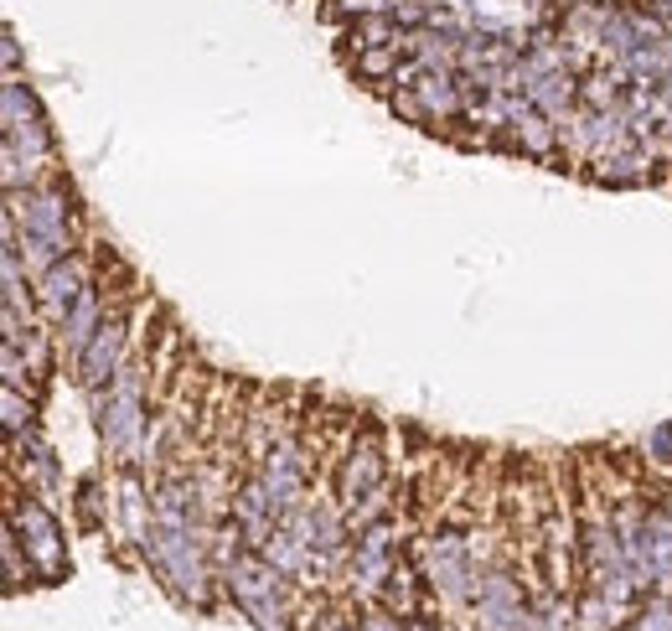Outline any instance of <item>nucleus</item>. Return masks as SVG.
I'll list each match as a JSON object with an SVG mask.
<instances>
[{
    "instance_id": "nucleus-1",
    "label": "nucleus",
    "mask_w": 672,
    "mask_h": 631,
    "mask_svg": "<svg viewBox=\"0 0 672 631\" xmlns=\"http://www.w3.org/2000/svg\"><path fill=\"white\" fill-rule=\"evenodd\" d=\"M6 238L21 249L32 280L47 275L57 259L78 254V207H73L68 187L52 176L42 187L6 192Z\"/></svg>"
},
{
    "instance_id": "nucleus-2",
    "label": "nucleus",
    "mask_w": 672,
    "mask_h": 631,
    "mask_svg": "<svg viewBox=\"0 0 672 631\" xmlns=\"http://www.w3.org/2000/svg\"><path fill=\"white\" fill-rule=\"evenodd\" d=\"M218 575H223V595L233 600V611L249 621L254 631H300V590L290 575H280L259 549H233L223 564H218Z\"/></svg>"
},
{
    "instance_id": "nucleus-3",
    "label": "nucleus",
    "mask_w": 672,
    "mask_h": 631,
    "mask_svg": "<svg viewBox=\"0 0 672 631\" xmlns=\"http://www.w3.org/2000/svg\"><path fill=\"white\" fill-rule=\"evenodd\" d=\"M94 399L99 414V435L114 450L119 466H145V450H150V399H145V357L130 352V363L119 368Z\"/></svg>"
},
{
    "instance_id": "nucleus-4",
    "label": "nucleus",
    "mask_w": 672,
    "mask_h": 631,
    "mask_svg": "<svg viewBox=\"0 0 672 631\" xmlns=\"http://www.w3.org/2000/svg\"><path fill=\"white\" fill-rule=\"evenodd\" d=\"M409 559H414V569H419L424 595H430L440 611H450V616H466V611H471L486 564L476 559V544H471L461 528H435V533H424Z\"/></svg>"
},
{
    "instance_id": "nucleus-5",
    "label": "nucleus",
    "mask_w": 672,
    "mask_h": 631,
    "mask_svg": "<svg viewBox=\"0 0 672 631\" xmlns=\"http://www.w3.org/2000/svg\"><path fill=\"white\" fill-rule=\"evenodd\" d=\"M399 569H404V549H399V528H393V518L352 533V549H347V564H342V585H347V595L362 611L383 606V595H388Z\"/></svg>"
},
{
    "instance_id": "nucleus-6",
    "label": "nucleus",
    "mask_w": 672,
    "mask_h": 631,
    "mask_svg": "<svg viewBox=\"0 0 672 631\" xmlns=\"http://www.w3.org/2000/svg\"><path fill=\"white\" fill-rule=\"evenodd\" d=\"M6 528H16V538H21V549H26V559H32V569H37V580L42 585H57L68 575V538H63V523H57V513H52V502L47 497H37V492H11V502H6Z\"/></svg>"
},
{
    "instance_id": "nucleus-7",
    "label": "nucleus",
    "mask_w": 672,
    "mask_h": 631,
    "mask_svg": "<svg viewBox=\"0 0 672 631\" xmlns=\"http://www.w3.org/2000/svg\"><path fill=\"white\" fill-rule=\"evenodd\" d=\"M130 316L125 311H109V321L99 326V332H94V342H88L83 352H78V363H73V378H78V388H83V394H99V388L119 373V368H125L130 363Z\"/></svg>"
},
{
    "instance_id": "nucleus-8",
    "label": "nucleus",
    "mask_w": 672,
    "mask_h": 631,
    "mask_svg": "<svg viewBox=\"0 0 672 631\" xmlns=\"http://www.w3.org/2000/svg\"><path fill=\"white\" fill-rule=\"evenodd\" d=\"M383 435L373 425H362L352 430V440L342 445V466H336V502L342 507H357L362 497H373L383 487Z\"/></svg>"
},
{
    "instance_id": "nucleus-9",
    "label": "nucleus",
    "mask_w": 672,
    "mask_h": 631,
    "mask_svg": "<svg viewBox=\"0 0 672 631\" xmlns=\"http://www.w3.org/2000/svg\"><path fill=\"white\" fill-rule=\"evenodd\" d=\"M32 290H37V311H42V321L57 326L88 290H94V264H88V254L78 249V254H68V259H57L47 275H37Z\"/></svg>"
},
{
    "instance_id": "nucleus-10",
    "label": "nucleus",
    "mask_w": 672,
    "mask_h": 631,
    "mask_svg": "<svg viewBox=\"0 0 672 631\" xmlns=\"http://www.w3.org/2000/svg\"><path fill=\"white\" fill-rule=\"evenodd\" d=\"M507 140L512 150H523L533 161H554L564 140H559V119H548L528 94H512V119H507Z\"/></svg>"
},
{
    "instance_id": "nucleus-11",
    "label": "nucleus",
    "mask_w": 672,
    "mask_h": 631,
    "mask_svg": "<svg viewBox=\"0 0 672 631\" xmlns=\"http://www.w3.org/2000/svg\"><path fill=\"white\" fill-rule=\"evenodd\" d=\"M109 300H104V285L94 280V290H88L83 300H78V306L63 316V321H57L52 326V332H57V352H63L68 357V363H78V352L88 347V342H94V332H99V326L109 321Z\"/></svg>"
},
{
    "instance_id": "nucleus-12",
    "label": "nucleus",
    "mask_w": 672,
    "mask_h": 631,
    "mask_svg": "<svg viewBox=\"0 0 672 631\" xmlns=\"http://www.w3.org/2000/svg\"><path fill=\"white\" fill-rule=\"evenodd\" d=\"M11 471L26 482V492H37V497L52 502V492H57V456H52V445H47L42 425H37L32 435L11 440Z\"/></svg>"
},
{
    "instance_id": "nucleus-13",
    "label": "nucleus",
    "mask_w": 672,
    "mask_h": 631,
    "mask_svg": "<svg viewBox=\"0 0 672 631\" xmlns=\"http://www.w3.org/2000/svg\"><path fill=\"white\" fill-rule=\"evenodd\" d=\"M657 150H647L641 140H631V145H621V150H610V156H600L595 161V182L600 187H647L652 176H657Z\"/></svg>"
},
{
    "instance_id": "nucleus-14",
    "label": "nucleus",
    "mask_w": 672,
    "mask_h": 631,
    "mask_svg": "<svg viewBox=\"0 0 672 631\" xmlns=\"http://www.w3.org/2000/svg\"><path fill=\"white\" fill-rule=\"evenodd\" d=\"M523 94L548 114V119H564L579 109V78H574V68H559V73H533L528 83H523Z\"/></svg>"
},
{
    "instance_id": "nucleus-15",
    "label": "nucleus",
    "mask_w": 672,
    "mask_h": 631,
    "mask_svg": "<svg viewBox=\"0 0 672 631\" xmlns=\"http://www.w3.org/2000/svg\"><path fill=\"white\" fill-rule=\"evenodd\" d=\"M528 631H585V626H579V611H574V595H564V590L533 595V621H528Z\"/></svg>"
},
{
    "instance_id": "nucleus-16",
    "label": "nucleus",
    "mask_w": 672,
    "mask_h": 631,
    "mask_svg": "<svg viewBox=\"0 0 672 631\" xmlns=\"http://www.w3.org/2000/svg\"><path fill=\"white\" fill-rule=\"evenodd\" d=\"M42 394H26V388L16 383H0V409H6V440H21V435H32L37 430V404Z\"/></svg>"
},
{
    "instance_id": "nucleus-17",
    "label": "nucleus",
    "mask_w": 672,
    "mask_h": 631,
    "mask_svg": "<svg viewBox=\"0 0 672 631\" xmlns=\"http://www.w3.org/2000/svg\"><path fill=\"white\" fill-rule=\"evenodd\" d=\"M621 631H672V595H662V590L641 595V606L621 621Z\"/></svg>"
},
{
    "instance_id": "nucleus-18",
    "label": "nucleus",
    "mask_w": 672,
    "mask_h": 631,
    "mask_svg": "<svg viewBox=\"0 0 672 631\" xmlns=\"http://www.w3.org/2000/svg\"><path fill=\"white\" fill-rule=\"evenodd\" d=\"M0 554H6V590L16 595L26 580L37 575V569H32V559H26V549H21V538H16V528H6V544H0Z\"/></svg>"
},
{
    "instance_id": "nucleus-19",
    "label": "nucleus",
    "mask_w": 672,
    "mask_h": 631,
    "mask_svg": "<svg viewBox=\"0 0 672 631\" xmlns=\"http://www.w3.org/2000/svg\"><path fill=\"white\" fill-rule=\"evenodd\" d=\"M641 461L657 471H672V419H662V425H652L641 435Z\"/></svg>"
},
{
    "instance_id": "nucleus-20",
    "label": "nucleus",
    "mask_w": 672,
    "mask_h": 631,
    "mask_svg": "<svg viewBox=\"0 0 672 631\" xmlns=\"http://www.w3.org/2000/svg\"><path fill=\"white\" fill-rule=\"evenodd\" d=\"M362 631H409V616L388 611V606H368L362 611Z\"/></svg>"
},
{
    "instance_id": "nucleus-21",
    "label": "nucleus",
    "mask_w": 672,
    "mask_h": 631,
    "mask_svg": "<svg viewBox=\"0 0 672 631\" xmlns=\"http://www.w3.org/2000/svg\"><path fill=\"white\" fill-rule=\"evenodd\" d=\"M311 631H362V616L357 611H326V616H316Z\"/></svg>"
}]
</instances>
